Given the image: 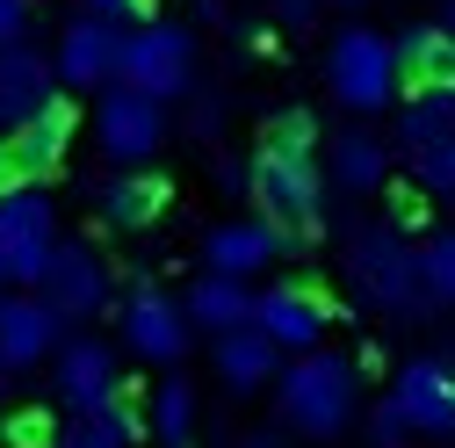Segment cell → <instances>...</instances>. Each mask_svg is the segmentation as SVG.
<instances>
[{"label":"cell","instance_id":"7","mask_svg":"<svg viewBox=\"0 0 455 448\" xmlns=\"http://www.w3.org/2000/svg\"><path fill=\"white\" fill-rule=\"evenodd\" d=\"M94 145L124 166V174H145L166 145V101L152 94H131V87H108L94 101Z\"/></svg>","mask_w":455,"mask_h":448},{"label":"cell","instance_id":"10","mask_svg":"<svg viewBox=\"0 0 455 448\" xmlns=\"http://www.w3.org/2000/svg\"><path fill=\"white\" fill-rule=\"evenodd\" d=\"M59 369V398L73 405V420H94V412H108L124 398V376H116V348L108 340H94V332H80V340H66L59 355H51Z\"/></svg>","mask_w":455,"mask_h":448},{"label":"cell","instance_id":"18","mask_svg":"<svg viewBox=\"0 0 455 448\" xmlns=\"http://www.w3.org/2000/svg\"><path fill=\"white\" fill-rule=\"evenodd\" d=\"M325 181L339 196H376L390 181V138H376L369 124H347L325 138Z\"/></svg>","mask_w":455,"mask_h":448},{"label":"cell","instance_id":"34","mask_svg":"<svg viewBox=\"0 0 455 448\" xmlns=\"http://www.w3.org/2000/svg\"><path fill=\"white\" fill-rule=\"evenodd\" d=\"M217 124H224V101H196V124L188 131L196 138H217Z\"/></svg>","mask_w":455,"mask_h":448},{"label":"cell","instance_id":"24","mask_svg":"<svg viewBox=\"0 0 455 448\" xmlns=\"http://www.w3.org/2000/svg\"><path fill=\"white\" fill-rule=\"evenodd\" d=\"M152 434H159V448H188V434H196V383L188 376H166L152 390Z\"/></svg>","mask_w":455,"mask_h":448},{"label":"cell","instance_id":"28","mask_svg":"<svg viewBox=\"0 0 455 448\" xmlns=\"http://www.w3.org/2000/svg\"><path fill=\"white\" fill-rule=\"evenodd\" d=\"M412 166V181L434 196V203H455V145H434V152H419V159H405Z\"/></svg>","mask_w":455,"mask_h":448},{"label":"cell","instance_id":"31","mask_svg":"<svg viewBox=\"0 0 455 448\" xmlns=\"http://www.w3.org/2000/svg\"><path fill=\"white\" fill-rule=\"evenodd\" d=\"M8 441H15V448H59V427H51L44 412H15V420H8Z\"/></svg>","mask_w":455,"mask_h":448},{"label":"cell","instance_id":"12","mask_svg":"<svg viewBox=\"0 0 455 448\" xmlns=\"http://www.w3.org/2000/svg\"><path fill=\"white\" fill-rule=\"evenodd\" d=\"M253 325L267 332L282 355H318L325 325H332V304L318 290H304V283H275V290L253 297Z\"/></svg>","mask_w":455,"mask_h":448},{"label":"cell","instance_id":"20","mask_svg":"<svg viewBox=\"0 0 455 448\" xmlns=\"http://www.w3.org/2000/svg\"><path fill=\"white\" fill-rule=\"evenodd\" d=\"M166 188L159 174H108L101 188H94V210H101V224L108 232H145V224L166 210Z\"/></svg>","mask_w":455,"mask_h":448},{"label":"cell","instance_id":"5","mask_svg":"<svg viewBox=\"0 0 455 448\" xmlns=\"http://www.w3.org/2000/svg\"><path fill=\"white\" fill-rule=\"evenodd\" d=\"M253 203L282 239H318L325 232V181L311 159H267L253 152Z\"/></svg>","mask_w":455,"mask_h":448},{"label":"cell","instance_id":"23","mask_svg":"<svg viewBox=\"0 0 455 448\" xmlns=\"http://www.w3.org/2000/svg\"><path fill=\"white\" fill-rule=\"evenodd\" d=\"M434 145H455V94H412L397 108V152L419 159Z\"/></svg>","mask_w":455,"mask_h":448},{"label":"cell","instance_id":"32","mask_svg":"<svg viewBox=\"0 0 455 448\" xmlns=\"http://www.w3.org/2000/svg\"><path fill=\"white\" fill-rule=\"evenodd\" d=\"M29 22H36V8H29V0H0V51L29 44Z\"/></svg>","mask_w":455,"mask_h":448},{"label":"cell","instance_id":"19","mask_svg":"<svg viewBox=\"0 0 455 448\" xmlns=\"http://www.w3.org/2000/svg\"><path fill=\"white\" fill-rule=\"evenodd\" d=\"M217 376H224V390H267L275 376H282V348L267 340L260 325H239V332H224L217 340Z\"/></svg>","mask_w":455,"mask_h":448},{"label":"cell","instance_id":"3","mask_svg":"<svg viewBox=\"0 0 455 448\" xmlns=\"http://www.w3.org/2000/svg\"><path fill=\"white\" fill-rule=\"evenodd\" d=\"M325 87L339 108H355V116H376V108L397 101V87H405V66H397V44L347 22L332 44H325Z\"/></svg>","mask_w":455,"mask_h":448},{"label":"cell","instance_id":"22","mask_svg":"<svg viewBox=\"0 0 455 448\" xmlns=\"http://www.w3.org/2000/svg\"><path fill=\"white\" fill-rule=\"evenodd\" d=\"M181 311H188V325H203V332H239V325H253V290L246 283H232V275H203V283L181 297Z\"/></svg>","mask_w":455,"mask_h":448},{"label":"cell","instance_id":"13","mask_svg":"<svg viewBox=\"0 0 455 448\" xmlns=\"http://www.w3.org/2000/svg\"><path fill=\"white\" fill-rule=\"evenodd\" d=\"M108 260L87 246V239H59V260H51V275H44V304L59 311V318H94V311H108Z\"/></svg>","mask_w":455,"mask_h":448},{"label":"cell","instance_id":"30","mask_svg":"<svg viewBox=\"0 0 455 448\" xmlns=\"http://www.w3.org/2000/svg\"><path fill=\"white\" fill-rule=\"evenodd\" d=\"M369 441H376V448H405V441H412V427H405V412H397L390 398H383V405L369 412Z\"/></svg>","mask_w":455,"mask_h":448},{"label":"cell","instance_id":"21","mask_svg":"<svg viewBox=\"0 0 455 448\" xmlns=\"http://www.w3.org/2000/svg\"><path fill=\"white\" fill-rule=\"evenodd\" d=\"M397 66L419 94H455V36L441 22H412L397 36Z\"/></svg>","mask_w":455,"mask_h":448},{"label":"cell","instance_id":"40","mask_svg":"<svg viewBox=\"0 0 455 448\" xmlns=\"http://www.w3.org/2000/svg\"><path fill=\"white\" fill-rule=\"evenodd\" d=\"M332 8H369V0H332Z\"/></svg>","mask_w":455,"mask_h":448},{"label":"cell","instance_id":"17","mask_svg":"<svg viewBox=\"0 0 455 448\" xmlns=\"http://www.w3.org/2000/svg\"><path fill=\"white\" fill-rule=\"evenodd\" d=\"M59 311H51L36 290H15V297H0V362L8 369H36L44 355H59Z\"/></svg>","mask_w":455,"mask_h":448},{"label":"cell","instance_id":"9","mask_svg":"<svg viewBox=\"0 0 455 448\" xmlns=\"http://www.w3.org/2000/svg\"><path fill=\"white\" fill-rule=\"evenodd\" d=\"M390 405L405 412L412 434L455 441V369L441 355H412L405 369H397V383H390Z\"/></svg>","mask_w":455,"mask_h":448},{"label":"cell","instance_id":"2","mask_svg":"<svg viewBox=\"0 0 455 448\" xmlns=\"http://www.w3.org/2000/svg\"><path fill=\"white\" fill-rule=\"evenodd\" d=\"M347 275L362 304H376L383 318H427V275H419V246L397 232V224H355L347 232Z\"/></svg>","mask_w":455,"mask_h":448},{"label":"cell","instance_id":"41","mask_svg":"<svg viewBox=\"0 0 455 448\" xmlns=\"http://www.w3.org/2000/svg\"><path fill=\"white\" fill-rule=\"evenodd\" d=\"M0 390H8V362H0Z\"/></svg>","mask_w":455,"mask_h":448},{"label":"cell","instance_id":"42","mask_svg":"<svg viewBox=\"0 0 455 448\" xmlns=\"http://www.w3.org/2000/svg\"><path fill=\"white\" fill-rule=\"evenodd\" d=\"M145 8H152V0H145Z\"/></svg>","mask_w":455,"mask_h":448},{"label":"cell","instance_id":"6","mask_svg":"<svg viewBox=\"0 0 455 448\" xmlns=\"http://www.w3.org/2000/svg\"><path fill=\"white\" fill-rule=\"evenodd\" d=\"M0 232H8V283L44 290L51 260H59V210L44 188H0Z\"/></svg>","mask_w":455,"mask_h":448},{"label":"cell","instance_id":"26","mask_svg":"<svg viewBox=\"0 0 455 448\" xmlns=\"http://www.w3.org/2000/svg\"><path fill=\"white\" fill-rule=\"evenodd\" d=\"M260 152L267 159H311L318 152V116L311 108H275L260 124Z\"/></svg>","mask_w":455,"mask_h":448},{"label":"cell","instance_id":"14","mask_svg":"<svg viewBox=\"0 0 455 448\" xmlns=\"http://www.w3.org/2000/svg\"><path fill=\"white\" fill-rule=\"evenodd\" d=\"M59 66L44 59L36 44H15V51H0V138L36 124L44 108H59Z\"/></svg>","mask_w":455,"mask_h":448},{"label":"cell","instance_id":"1","mask_svg":"<svg viewBox=\"0 0 455 448\" xmlns=\"http://www.w3.org/2000/svg\"><path fill=\"white\" fill-rule=\"evenodd\" d=\"M275 405H282V427L304 434V441H332V434H347L355 405H362V376L347 355H297L290 369L275 376Z\"/></svg>","mask_w":455,"mask_h":448},{"label":"cell","instance_id":"36","mask_svg":"<svg viewBox=\"0 0 455 448\" xmlns=\"http://www.w3.org/2000/svg\"><path fill=\"white\" fill-rule=\"evenodd\" d=\"M196 15L203 22H224V0H196Z\"/></svg>","mask_w":455,"mask_h":448},{"label":"cell","instance_id":"33","mask_svg":"<svg viewBox=\"0 0 455 448\" xmlns=\"http://www.w3.org/2000/svg\"><path fill=\"white\" fill-rule=\"evenodd\" d=\"M267 8H275V22H282V29H311L325 0H267Z\"/></svg>","mask_w":455,"mask_h":448},{"label":"cell","instance_id":"43","mask_svg":"<svg viewBox=\"0 0 455 448\" xmlns=\"http://www.w3.org/2000/svg\"><path fill=\"white\" fill-rule=\"evenodd\" d=\"M0 145H8V138H0Z\"/></svg>","mask_w":455,"mask_h":448},{"label":"cell","instance_id":"8","mask_svg":"<svg viewBox=\"0 0 455 448\" xmlns=\"http://www.w3.org/2000/svg\"><path fill=\"white\" fill-rule=\"evenodd\" d=\"M66 152H73V101H59L36 124L8 131V145H0V188H44L66 166Z\"/></svg>","mask_w":455,"mask_h":448},{"label":"cell","instance_id":"38","mask_svg":"<svg viewBox=\"0 0 455 448\" xmlns=\"http://www.w3.org/2000/svg\"><path fill=\"white\" fill-rule=\"evenodd\" d=\"M0 283H8V232H0Z\"/></svg>","mask_w":455,"mask_h":448},{"label":"cell","instance_id":"15","mask_svg":"<svg viewBox=\"0 0 455 448\" xmlns=\"http://www.w3.org/2000/svg\"><path fill=\"white\" fill-rule=\"evenodd\" d=\"M51 66H59V87H73V94H108L116 73H124V29H101V22L73 15Z\"/></svg>","mask_w":455,"mask_h":448},{"label":"cell","instance_id":"4","mask_svg":"<svg viewBox=\"0 0 455 448\" xmlns=\"http://www.w3.org/2000/svg\"><path fill=\"white\" fill-rule=\"evenodd\" d=\"M116 87L152 94V101L196 94V29H181V22H138V29H124V73H116Z\"/></svg>","mask_w":455,"mask_h":448},{"label":"cell","instance_id":"29","mask_svg":"<svg viewBox=\"0 0 455 448\" xmlns=\"http://www.w3.org/2000/svg\"><path fill=\"white\" fill-rule=\"evenodd\" d=\"M80 22H101V29H124V22H145V0H73Z\"/></svg>","mask_w":455,"mask_h":448},{"label":"cell","instance_id":"11","mask_svg":"<svg viewBox=\"0 0 455 448\" xmlns=\"http://www.w3.org/2000/svg\"><path fill=\"white\" fill-rule=\"evenodd\" d=\"M124 348L138 355V362H159V369H174L181 355H188V311L166 297V290H152V283H138L131 297H124Z\"/></svg>","mask_w":455,"mask_h":448},{"label":"cell","instance_id":"16","mask_svg":"<svg viewBox=\"0 0 455 448\" xmlns=\"http://www.w3.org/2000/svg\"><path fill=\"white\" fill-rule=\"evenodd\" d=\"M282 253H290V239H282L267 217H232V224H210V232H203V260H210V275H232V283L260 275V268L282 260Z\"/></svg>","mask_w":455,"mask_h":448},{"label":"cell","instance_id":"27","mask_svg":"<svg viewBox=\"0 0 455 448\" xmlns=\"http://www.w3.org/2000/svg\"><path fill=\"white\" fill-rule=\"evenodd\" d=\"M419 275H427V297L434 304H455V232H434L419 246Z\"/></svg>","mask_w":455,"mask_h":448},{"label":"cell","instance_id":"25","mask_svg":"<svg viewBox=\"0 0 455 448\" xmlns=\"http://www.w3.org/2000/svg\"><path fill=\"white\" fill-rule=\"evenodd\" d=\"M145 434V420L116 398L108 412H94V420H73V427H59V448H131Z\"/></svg>","mask_w":455,"mask_h":448},{"label":"cell","instance_id":"35","mask_svg":"<svg viewBox=\"0 0 455 448\" xmlns=\"http://www.w3.org/2000/svg\"><path fill=\"white\" fill-rule=\"evenodd\" d=\"M239 448H290V434H282V427H253Z\"/></svg>","mask_w":455,"mask_h":448},{"label":"cell","instance_id":"39","mask_svg":"<svg viewBox=\"0 0 455 448\" xmlns=\"http://www.w3.org/2000/svg\"><path fill=\"white\" fill-rule=\"evenodd\" d=\"M441 362H448V369H455V340H448V348H441Z\"/></svg>","mask_w":455,"mask_h":448},{"label":"cell","instance_id":"37","mask_svg":"<svg viewBox=\"0 0 455 448\" xmlns=\"http://www.w3.org/2000/svg\"><path fill=\"white\" fill-rule=\"evenodd\" d=\"M441 29H448V36H455V0H441Z\"/></svg>","mask_w":455,"mask_h":448}]
</instances>
